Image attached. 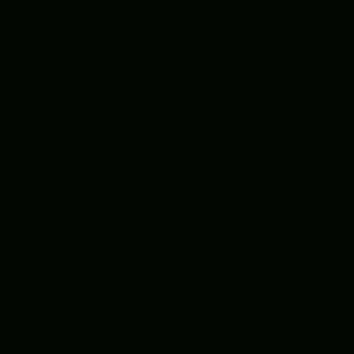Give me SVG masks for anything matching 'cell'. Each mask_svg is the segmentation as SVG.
Here are the masks:
<instances>
[]
</instances>
